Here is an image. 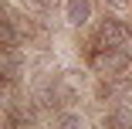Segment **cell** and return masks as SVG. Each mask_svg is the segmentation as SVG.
<instances>
[{
  "label": "cell",
  "mask_w": 132,
  "mask_h": 129,
  "mask_svg": "<svg viewBox=\"0 0 132 129\" xmlns=\"http://www.w3.org/2000/svg\"><path fill=\"white\" fill-rule=\"evenodd\" d=\"M54 126H85V119L78 112H61V116H54Z\"/></svg>",
  "instance_id": "6"
},
{
  "label": "cell",
  "mask_w": 132,
  "mask_h": 129,
  "mask_svg": "<svg viewBox=\"0 0 132 129\" xmlns=\"http://www.w3.org/2000/svg\"><path fill=\"white\" fill-rule=\"evenodd\" d=\"M98 48H122L132 55V31L119 17H105L98 24Z\"/></svg>",
  "instance_id": "2"
},
{
  "label": "cell",
  "mask_w": 132,
  "mask_h": 129,
  "mask_svg": "<svg viewBox=\"0 0 132 129\" xmlns=\"http://www.w3.org/2000/svg\"><path fill=\"white\" fill-rule=\"evenodd\" d=\"M105 4H112V7H125V0H105Z\"/></svg>",
  "instance_id": "8"
},
{
  "label": "cell",
  "mask_w": 132,
  "mask_h": 129,
  "mask_svg": "<svg viewBox=\"0 0 132 129\" xmlns=\"http://www.w3.org/2000/svg\"><path fill=\"white\" fill-rule=\"evenodd\" d=\"M24 68H27V58H24L20 44H17V48H4V58H0V75H4V82L14 85V82L20 78Z\"/></svg>",
  "instance_id": "3"
},
{
  "label": "cell",
  "mask_w": 132,
  "mask_h": 129,
  "mask_svg": "<svg viewBox=\"0 0 132 129\" xmlns=\"http://www.w3.org/2000/svg\"><path fill=\"white\" fill-rule=\"evenodd\" d=\"M102 122H105V126H132V109H125L122 102H119V109H112Z\"/></svg>",
  "instance_id": "5"
},
{
  "label": "cell",
  "mask_w": 132,
  "mask_h": 129,
  "mask_svg": "<svg viewBox=\"0 0 132 129\" xmlns=\"http://www.w3.org/2000/svg\"><path fill=\"white\" fill-rule=\"evenodd\" d=\"M64 17H68L71 27H85V24L92 20V0H68Z\"/></svg>",
  "instance_id": "4"
},
{
  "label": "cell",
  "mask_w": 132,
  "mask_h": 129,
  "mask_svg": "<svg viewBox=\"0 0 132 129\" xmlns=\"http://www.w3.org/2000/svg\"><path fill=\"white\" fill-rule=\"evenodd\" d=\"M92 68H95L98 78L119 82V78H125V75L132 71V55L122 51V48H98L95 58H92Z\"/></svg>",
  "instance_id": "1"
},
{
  "label": "cell",
  "mask_w": 132,
  "mask_h": 129,
  "mask_svg": "<svg viewBox=\"0 0 132 129\" xmlns=\"http://www.w3.org/2000/svg\"><path fill=\"white\" fill-rule=\"evenodd\" d=\"M24 7L34 10V14H44V10H47V0H24Z\"/></svg>",
  "instance_id": "7"
}]
</instances>
